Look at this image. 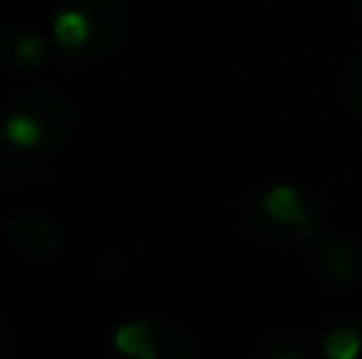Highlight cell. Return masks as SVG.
Returning a JSON list of instances; mask_svg holds the SVG:
<instances>
[{"label":"cell","instance_id":"1","mask_svg":"<svg viewBox=\"0 0 362 359\" xmlns=\"http://www.w3.org/2000/svg\"><path fill=\"white\" fill-rule=\"evenodd\" d=\"M127 35L124 0H64L51 19V45L67 61L93 67L121 48Z\"/></svg>","mask_w":362,"mask_h":359},{"label":"cell","instance_id":"2","mask_svg":"<svg viewBox=\"0 0 362 359\" xmlns=\"http://www.w3.org/2000/svg\"><path fill=\"white\" fill-rule=\"evenodd\" d=\"M248 233L270 245H302L315 242L321 229V213L302 188L286 182L255 191L242 207Z\"/></svg>","mask_w":362,"mask_h":359},{"label":"cell","instance_id":"3","mask_svg":"<svg viewBox=\"0 0 362 359\" xmlns=\"http://www.w3.org/2000/svg\"><path fill=\"white\" fill-rule=\"evenodd\" d=\"M74 121L76 112L64 95L51 89H29L6 112L4 137L6 146L23 156H45L70 137Z\"/></svg>","mask_w":362,"mask_h":359},{"label":"cell","instance_id":"4","mask_svg":"<svg viewBox=\"0 0 362 359\" xmlns=\"http://www.w3.org/2000/svg\"><path fill=\"white\" fill-rule=\"evenodd\" d=\"M112 359H194V341L185 324L172 318H131L115 328Z\"/></svg>","mask_w":362,"mask_h":359},{"label":"cell","instance_id":"5","mask_svg":"<svg viewBox=\"0 0 362 359\" xmlns=\"http://www.w3.org/2000/svg\"><path fill=\"white\" fill-rule=\"evenodd\" d=\"M6 239L13 242V248L19 254H25L35 264L54 261L61 254V229L45 213H35V210L13 213V220L6 223Z\"/></svg>","mask_w":362,"mask_h":359},{"label":"cell","instance_id":"6","mask_svg":"<svg viewBox=\"0 0 362 359\" xmlns=\"http://www.w3.org/2000/svg\"><path fill=\"white\" fill-rule=\"evenodd\" d=\"M315 267L331 286H346L359 277V248L344 235H318L315 239Z\"/></svg>","mask_w":362,"mask_h":359},{"label":"cell","instance_id":"7","mask_svg":"<svg viewBox=\"0 0 362 359\" xmlns=\"http://www.w3.org/2000/svg\"><path fill=\"white\" fill-rule=\"evenodd\" d=\"M0 61L10 73H35L48 64V42L29 25H6L0 32Z\"/></svg>","mask_w":362,"mask_h":359},{"label":"cell","instance_id":"8","mask_svg":"<svg viewBox=\"0 0 362 359\" xmlns=\"http://www.w3.org/2000/svg\"><path fill=\"white\" fill-rule=\"evenodd\" d=\"M321 359H362V318H344L327 328L321 341Z\"/></svg>","mask_w":362,"mask_h":359},{"label":"cell","instance_id":"9","mask_svg":"<svg viewBox=\"0 0 362 359\" xmlns=\"http://www.w3.org/2000/svg\"><path fill=\"white\" fill-rule=\"evenodd\" d=\"M257 359H308V347L296 331H276L261 343Z\"/></svg>","mask_w":362,"mask_h":359},{"label":"cell","instance_id":"10","mask_svg":"<svg viewBox=\"0 0 362 359\" xmlns=\"http://www.w3.org/2000/svg\"><path fill=\"white\" fill-rule=\"evenodd\" d=\"M344 102L356 118H362V57L344 73Z\"/></svg>","mask_w":362,"mask_h":359},{"label":"cell","instance_id":"11","mask_svg":"<svg viewBox=\"0 0 362 359\" xmlns=\"http://www.w3.org/2000/svg\"><path fill=\"white\" fill-rule=\"evenodd\" d=\"M356 6H359V19H362V0H356Z\"/></svg>","mask_w":362,"mask_h":359}]
</instances>
